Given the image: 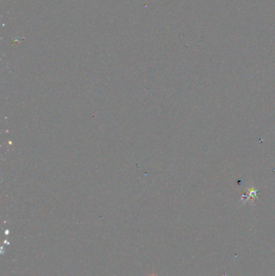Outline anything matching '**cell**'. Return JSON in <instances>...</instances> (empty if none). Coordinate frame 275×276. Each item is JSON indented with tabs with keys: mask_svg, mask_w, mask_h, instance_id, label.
Wrapping results in <instances>:
<instances>
[{
	"mask_svg": "<svg viewBox=\"0 0 275 276\" xmlns=\"http://www.w3.org/2000/svg\"><path fill=\"white\" fill-rule=\"evenodd\" d=\"M151 276H157V275H156L155 274H152V275H151Z\"/></svg>",
	"mask_w": 275,
	"mask_h": 276,
	"instance_id": "obj_1",
	"label": "cell"
}]
</instances>
